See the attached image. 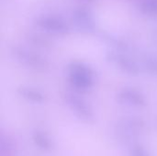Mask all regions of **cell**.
<instances>
[{
	"label": "cell",
	"mask_w": 157,
	"mask_h": 156,
	"mask_svg": "<svg viewBox=\"0 0 157 156\" xmlns=\"http://www.w3.org/2000/svg\"><path fill=\"white\" fill-rule=\"evenodd\" d=\"M145 123L138 118H125L119 120L114 128L117 141L122 144H131L144 133Z\"/></svg>",
	"instance_id": "cell-2"
},
{
	"label": "cell",
	"mask_w": 157,
	"mask_h": 156,
	"mask_svg": "<svg viewBox=\"0 0 157 156\" xmlns=\"http://www.w3.org/2000/svg\"><path fill=\"white\" fill-rule=\"evenodd\" d=\"M35 23L39 29L52 35L64 36L70 31L69 25L66 21L55 15H41L36 18Z\"/></svg>",
	"instance_id": "cell-5"
},
{
	"label": "cell",
	"mask_w": 157,
	"mask_h": 156,
	"mask_svg": "<svg viewBox=\"0 0 157 156\" xmlns=\"http://www.w3.org/2000/svg\"><path fill=\"white\" fill-rule=\"evenodd\" d=\"M155 39H156V40H157V32H156V33H155Z\"/></svg>",
	"instance_id": "cell-16"
},
{
	"label": "cell",
	"mask_w": 157,
	"mask_h": 156,
	"mask_svg": "<svg viewBox=\"0 0 157 156\" xmlns=\"http://www.w3.org/2000/svg\"><path fill=\"white\" fill-rule=\"evenodd\" d=\"M72 21L79 32L91 34L97 29V22L94 14L85 6H78L74 9L72 12Z\"/></svg>",
	"instance_id": "cell-7"
},
{
	"label": "cell",
	"mask_w": 157,
	"mask_h": 156,
	"mask_svg": "<svg viewBox=\"0 0 157 156\" xmlns=\"http://www.w3.org/2000/svg\"><path fill=\"white\" fill-rule=\"evenodd\" d=\"M68 79L71 86L77 92H87L95 85L96 74L94 70L83 62H72L67 68Z\"/></svg>",
	"instance_id": "cell-1"
},
{
	"label": "cell",
	"mask_w": 157,
	"mask_h": 156,
	"mask_svg": "<svg viewBox=\"0 0 157 156\" xmlns=\"http://www.w3.org/2000/svg\"><path fill=\"white\" fill-rule=\"evenodd\" d=\"M32 140L35 145L42 151H49L52 149V142L49 136L41 131H35L32 133Z\"/></svg>",
	"instance_id": "cell-11"
},
{
	"label": "cell",
	"mask_w": 157,
	"mask_h": 156,
	"mask_svg": "<svg viewBox=\"0 0 157 156\" xmlns=\"http://www.w3.org/2000/svg\"><path fill=\"white\" fill-rule=\"evenodd\" d=\"M17 91L21 97L32 103L40 104L45 100L44 95L40 91L37 90L36 88H32L29 86H20L17 88Z\"/></svg>",
	"instance_id": "cell-10"
},
{
	"label": "cell",
	"mask_w": 157,
	"mask_h": 156,
	"mask_svg": "<svg viewBox=\"0 0 157 156\" xmlns=\"http://www.w3.org/2000/svg\"><path fill=\"white\" fill-rule=\"evenodd\" d=\"M143 68L149 74L157 75V56L146 55L142 60Z\"/></svg>",
	"instance_id": "cell-13"
},
{
	"label": "cell",
	"mask_w": 157,
	"mask_h": 156,
	"mask_svg": "<svg viewBox=\"0 0 157 156\" xmlns=\"http://www.w3.org/2000/svg\"><path fill=\"white\" fill-rule=\"evenodd\" d=\"M118 101L125 106L132 108H144L146 106L145 97L137 89L125 87L121 89L117 96Z\"/></svg>",
	"instance_id": "cell-8"
},
{
	"label": "cell",
	"mask_w": 157,
	"mask_h": 156,
	"mask_svg": "<svg viewBox=\"0 0 157 156\" xmlns=\"http://www.w3.org/2000/svg\"><path fill=\"white\" fill-rule=\"evenodd\" d=\"M137 3L143 14L146 16H157V0H140Z\"/></svg>",
	"instance_id": "cell-12"
},
{
	"label": "cell",
	"mask_w": 157,
	"mask_h": 156,
	"mask_svg": "<svg viewBox=\"0 0 157 156\" xmlns=\"http://www.w3.org/2000/svg\"><path fill=\"white\" fill-rule=\"evenodd\" d=\"M13 58L21 65L37 71L45 72L49 68L48 61L38 52L21 46H13L11 48Z\"/></svg>",
	"instance_id": "cell-3"
},
{
	"label": "cell",
	"mask_w": 157,
	"mask_h": 156,
	"mask_svg": "<svg viewBox=\"0 0 157 156\" xmlns=\"http://www.w3.org/2000/svg\"><path fill=\"white\" fill-rule=\"evenodd\" d=\"M26 40L29 44L41 50H49L52 47V41L39 32H29L26 35Z\"/></svg>",
	"instance_id": "cell-9"
},
{
	"label": "cell",
	"mask_w": 157,
	"mask_h": 156,
	"mask_svg": "<svg viewBox=\"0 0 157 156\" xmlns=\"http://www.w3.org/2000/svg\"><path fill=\"white\" fill-rule=\"evenodd\" d=\"M63 99L72 112L81 120L86 123H93L95 121V115L89 104L78 95L66 92L63 95Z\"/></svg>",
	"instance_id": "cell-4"
},
{
	"label": "cell",
	"mask_w": 157,
	"mask_h": 156,
	"mask_svg": "<svg viewBox=\"0 0 157 156\" xmlns=\"http://www.w3.org/2000/svg\"><path fill=\"white\" fill-rule=\"evenodd\" d=\"M131 156H150L148 152L140 145H134L131 150Z\"/></svg>",
	"instance_id": "cell-14"
},
{
	"label": "cell",
	"mask_w": 157,
	"mask_h": 156,
	"mask_svg": "<svg viewBox=\"0 0 157 156\" xmlns=\"http://www.w3.org/2000/svg\"><path fill=\"white\" fill-rule=\"evenodd\" d=\"M80 1H82L83 3H86V4H92V3H94L96 0H80Z\"/></svg>",
	"instance_id": "cell-15"
},
{
	"label": "cell",
	"mask_w": 157,
	"mask_h": 156,
	"mask_svg": "<svg viewBox=\"0 0 157 156\" xmlns=\"http://www.w3.org/2000/svg\"><path fill=\"white\" fill-rule=\"evenodd\" d=\"M106 58L109 63L116 65L121 72L129 75L136 76L141 72L139 63L132 57L122 51L117 50L110 51L107 53Z\"/></svg>",
	"instance_id": "cell-6"
}]
</instances>
